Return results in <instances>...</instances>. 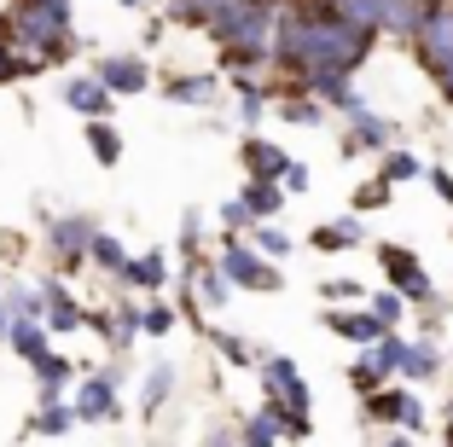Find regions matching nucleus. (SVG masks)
<instances>
[{"mask_svg":"<svg viewBox=\"0 0 453 447\" xmlns=\"http://www.w3.org/2000/svg\"><path fill=\"white\" fill-rule=\"evenodd\" d=\"M65 18L70 12H53V6H41V0H18L12 12H6V47L18 53V65L41 70V65H53V58H70Z\"/></svg>","mask_w":453,"mask_h":447,"instance_id":"f257e3e1","label":"nucleus"},{"mask_svg":"<svg viewBox=\"0 0 453 447\" xmlns=\"http://www.w3.org/2000/svg\"><path fill=\"white\" fill-rule=\"evenodd\" d=\"M413 53H418V65L430 70V81L453 76V0H430L425 24H418V35H413Z\"/></svg>","mask_w":453,"mask_h":447,"instance_id":"f03ea898","label":"nucleus"},{"mask_svg":"<svg viewBox=\"0 0 453 447\" xmlns=\"http://www.w3.org/2000/svg\"><path fill=\"white\" fill-rule=\"evenodd\" d=\"M378 262H384L389 285H395L413 308H436V285H430L425 262H418L413 250H401V244H378Z\"/></svg>","mask_w":453,"mask_h":447,"instance_id":"7ed1b4c3","label":"nucleus"},{"mask_svg":"<svg viewBox=\"0 0 453 447\" xmlns=\"http://www.w3.org/2000/svg\"><path fill=\"white\" fill-rule=\"evenodd\" d=\"M360 419L366 424H395V430H425V407H418V395L413 389H378V395H366V401H360Z\"/></svg>","mask_w":453,"mask_h":447,"instance_id":"20e7f679","label":"nucleus"},{"mask_svg":"<svg viewBox=\"0 0 453 447\" xmlns=\"http://www.w3.org/2000/svg\"><path fill=\"white\" fill-rule=\"evenodd\" d=\"M221 274L233 279V285H244V290H280L285 285V279L273 274V262H267L262 250H250V244H226Z\"/></svg>","mask_w":453,"mask_h":447,"instance_id":"39448f33","label":"nucleus"},{"mask_svg":"<svg viewBox=\"0 0 453 447\" xmlns=\"http://www.w3.org/2000/svg\"><path fill=\"white\" fill-rule=\"evenodd\" d=\"M326 326H332L343 343H360V349H372V343L389 337V326L372 314V308H337V314H326Z\"/></svg>","mask_w":453,"mask_h":447,"instance_id":"423d86ee","label":"nucleus"},{"mask_svg":"<svg viewBox=\"0 0 453 447\" xmlns=\"http://www.w3.org/2000/svg\"><path fill=\"white\" fill-rule=\"evenodd\" d=\"M343 151L355 158V151H395V122L372 117V111H360L355 117V134L343 140Z\"/></svg>","mask_w":453,"mask_h":447,"instance_id":"0eeeda50","label":"nucleus"},{"mask_svg":"<svg viewBox=\"0 0 453 447\" xmlns=\"http://www.w3.org/2000/svg\"><path fill=\"white\" fill-rule=\"evenodd\" d=\"M280 435H285V401H273V395H267V407L250 412V424H244V442H239V447H273Z\"/></svg>","mask_w":453,"mask_h":447,"instance_id":"6e6552de","label":"nucleus"},{"mask_svg":"<svg viewBox=\"0 0 453 447\" xmlns=\"http://www.w3.org/2000/svg\"><path fill=\"white\" fill-rule=\"evenodd\" d=\"M65 99H70V111H81V117H94V122H105V111H111V88H105L99 76L70 81V88H65Z\"/></svg>","mask_w":453,"mask_h":447,"instance_id":"1a4fd4ad","label":"nucleus"},{"mask_svg":"<svg viewBox=\"0 0 453 447\" xmlns=\"http://www.w3.org/2000/svg\"><path fill=\"white\" fill-rule=\"evenodd\" d=\"M436 372H441V349H436V337H418V343H407V355H401V372H395V378L430 383Z\"/></svg>","mask_w":453,"mask_h":447,"instance_id":"9d476101","label":"nucleus"},{"mask_svg":"<svg viewBox=\"0 0 453 447\" xmlns=\"http://www.w3.org/2000/svg\"><path fill=\"white\" fill-rule=\"evenodd\" d=\"M111 412H117V389H111V378H88L81 395H76V419L99 424V419H111Z\"/></svg>","mask_w":453,"mask_h":447,"instance_id":"9b49d317","label":"nucleus"},{"mask_svg":"<svg viewBox=\"0 0 453 447\" xmlns=\"http://www.w3.org/2000/svg\"><path fill=\"white\" fill-rule=\"evenodd\" d=\"M285 151L280 145H267V140H244V169H250V181H280L285 174Z\"/></svg>","mask_w":453,"mask_h":447,"instance_id":"f8f14e48","label":"nucleus"},{"mask_svg":"<svg viewBox=\"0 0 453 447\" xmlns=\"http://www.w3.org/2000/svg\"><path fill=\"white\" fill-rule=\"evenodd\" d=\"M99 81L111 93H140L146 88V65L140 58H99Z\"/></svg>","mask_w":453,"mask_h":447,"instance_id":"ddd939ff","label":"nucleus"},{"mask_svg":"<svg viewBox=\"0 0 453 447\" xmlns=\"http://www.w3.org/2000/svg\"><path fill=\"white\" fill-rule=\"evenodd\" d=\"M355 244H366V227H360L355 215H343V221H326V227H314V250H355Z\"/></svg>","mask_w":453,"mask_h":447,"instance_id":"4468645a","label":"nucleus"},{"mask_svg":"<svg viewBox=\"0 0 453 447\" xmlns=\"http://www.w3.org/2000/svg\"><path fill=\"white\" fill-rule=\"evenodd\" d=\"M349 383H355V389H360V401H366V395H378V389L389 383V366L372 355V349H360V360L349 366Z\"/></svg>","mask_w":453,"mask_h":447,"instance_id":"2eb2a0df","label":"nucleus"},{"mask_svg":"<svg viewBox=\"0 0 453 447\" xmlns=\"http://www.w3.org/2000/svg\"><path fill=\"white\" fill-rule=\"evenodd\" d=\"M262 383H267V395H273V401H285V395L303 383V372H296V360H291V355H267Z\"/></svg>","mask_w":453,"mask_h":447,"instance_id":"dca6fc26","label":"nucleus"},{"mask_svg":"<svg viewBox=\"0 0 453 447\" xmlns=\"http://www.w3.org/2000/svg\"><path fill=\"white\" fill-rule=\"evenodd\" d=\"M53 250L70 256V262H76V256H88V250H94V227H88V221H58L53 227Z\"/></svg>","mask_w":453,"mask_h":447,"instance_id":"f3484780","label":"nucleus"},{"mask_svg":"<svg viewBox=\"0 0 453 447\" xmlns=\"http://www.w3.org/2000/svg\"><path fill=\"white\" fill-rule=\"evenodd\" d=\"M244 204H250L256 221H267V215H280L285 186H280V181H244Z\"/></svg>","mask_w":453,"mask_h":447,"instance_id":"a211bd4d","label":"nucleus"},{"mask_svg":"<svg viewBox=\"0 0 453 447\" xmlns=\"http://www.w3.org/2000/svg\"><path fill=\"white\" fill-rule=\"evenodd\" d=\"M41 303H47V326H58V331H70V326H81V308H76V297H70L65 285H47L41 290Z\"/></svg>","mask_w":453,"mask_h":447,"instance_id":"6ab92c4d","label":"nucleus"},{"mask_svg":"<svg viewBox=\"0 0 453 447\" xmlns=\"http://www.w3.org/2000/svg\"><path fill=\"white\" fill-rule=\"evenodd\" d=\"M6 343H12V355H24V360H41V355H47V331H41L35 320H18Z\"/></svg>","mask_w":453,"mask_h":447,"instance_id":"aec40b11","label":"nucleus"},{"mask_svg":"<svg viewBox=\"0 0 453 447\" xmlns=\"http://www.w3.org/2000/svg\"><path fill=\"white\" fill-rule=\"evenodd\" d=\"M122 279H128V285H140V290H157L169 274H163V256L151 250V256H140V262H128V274H122Z\"/></svg>","mask_w":453,"mask_h":447,"instance_id":"412c9836","label":"nucleus"},{"mask_svg":"<svg viewBox=\"0 0 453 447\" xmlns=\"http://www.w3.org/2000/svg\"><path fill=\"white\" fill-rule=\"evenodd\" d=\"M384 181H389V186H401V181H425V163H418L413 151H389V158H384Z\"/></svg>","mask_w":453,"mask_h":447,"instance_id":"4be33fe9","label":"nucleus"},{"mask_svg":"<svg viewBox=\"0 0 453 447\" xmlns=\"http://www.w3.org/2000/svg\"><path fill=\"white\" fill-rule=\"evenodd\" d=\"M285 122L320 128V122H326V105H320V99H303V93H291V99H285Z\"/></svg>","mask_w":453,"mask_h":447,"instance_id":"5701e85b","label":"nucleus"},{"mask_svg":"<svg viewBox=\"0 0 453 447\" xmlns=\"http://www.w3.org/2000/svg\"><path fill=\"white\" fill-rule=\"evenodd\" d=\"M35 378H41V395L53 401V395H58V383L70 378V360H58V355H41V360H35Z\"/></svg>","mask_w":453,"mask_h":447,"instance_id":"b1692460","label":"nucleus"},{"mask_svg":"<svg viewBox=\"0 0 453 447\" xmlns=\"http://www.w3.org/2000/svg\"><path fill=\"white\" fill-rule=\"evenodd\" d=\"M88 145H94L99 163H117L122 158V140H117V128H111V122H94V128H88Z\"/></svg>","mask_w":453,"mask_h":447,"instance_id":"393cba45","label":"nucleus"},{"mask_svg":"<svg viewBox=\"0 0 453 447\" xmlns=\"http://www.w3.org/2000/svg\"><path fill=\"white\" fill-rule=\"evenodd\" d=\"M372 314L384 320L389 331H395V326H401V314H407V297H401L395 285H389V290H378V297H372Z\"/></svg>","mask_w":453,"mask_h":447,"instance_id":"a878e982","label":"nucleus"},{"mask_svg":"<svg viewBox=\"0 0 453 447\" xmlns=\"http://www.w3.org/2000/svg\"><path fill=\"white\" fill-rule=\"evenodd\" d=\"M88 256H94L99 267H111V274H128V256H122V244H117V238H105V233H94V250H88Z\"/></svg>","mask_w":453,"mask_h":447,"instance_id":"bb28decb","label":"nucleus"},{"mask_svg":"<svg viewBox=\"0 0 453 447\" xmlns=\"http://www.w3.org/2000/svg\"><path fill=\"white\" fill-rule=\"evenodd\" d=\"M192 274H198V297H203L210 308H221L226 290H233V279H226V274H210V267H192Z\"/></svg>","mask_w":453,"mask_h":447,"instance_id":"cd10ccee","label":"nucleus"},{"mask_svg":"<svg viewBox=\"0 0 453 447\" xmlns=\"http://www.w3.org/2000/svg\"><path fill=\"white\" fill-rule=\"evenodd\" d=\"M169 389H174V366H157L146 378V395H140V401H146V412H157L163 401H169Z\"/></svg>","mask_w":453,"mask_h":447,"instance_id":"c85d7f7f","label":"nucleus"},{"mask_svg":"<svg viewBox=\"0 0 453 447\" xmlns=\"http://www.w3.org/2000/svg\"><path fill=\"white\" fill-rule=\"evenodd\" d=\"M210 88H215V81L210 76H180V81H174V99H180V105H203V99H210Z\"/></svg>","mask_w":453,"mask_h":447,"instance_id":"c756f323","label":"nucleus"},{"mask_svg":"<svg viewBox=\"0 0 453 447\" xmlns=\"http://www.w3.org/2000/svg\"><path fill=\"white\" fill-rule=\"evenodd\" d=\"M70 424H76V407H53V401H47V412L35 419V430L41 435H65Z\"/></svg>","mask_w":453,"mask_h":447,"instance_id":"7c9ffc66","label":"nucleus"},{"mask_svg":"<svg viewBox=\"0 0 453 447\" xmlns=\"http://www.w3.org/2000/svg\"><path fill=\"white\" fill-rule=\"evenodd\" d=\"M389 192H395V186H389L384 174H378V181H366V186L355 192V210H384V204H389Z\"/></svg>","mask_w":453,"mask_h":447,"instance_id":"2f4dec72","label":"nucleus"},{"mask_svg":"<svg viewBox=\"0 0 453 447\" xmlns=\"http://www.w3.org/2000/svg\"><path fill=\"white\" fill-rule=\"evenodd\" d=\"M372 355L384 360V366H389V378H395V372H401V355H407V337H401V331H389L384 343H372Z\"/></svg>","mask_w":453,"mask_h":447,"instance_id":"473e14b6","label":"nucleus"},{"mask_svg":"<svg viewBox=\"0 0 453 447\" xmlns=\"http://www.w3.org/2000/svg\"><path fill=\"white\" fill-rule=\"evenodd\" d=\"M256 250L262 256H291V233H280V227H256Z\"/></svg>","mask_w":453,"mask_h":447,"instance_id":"72a5a7b5","label":"nucleus"},{"mask_svg":"<svg viewBox=\"0 0 453 447\" xmlns=\"http://www.w3.org/2000/svg\"><path fill=\"white\" fill-rule=\"evenodd\" d=\"M239 117H244V122L262 117V88H256L250 76H239Z\"/></svg>","mask_w":453,"mask_h":447,"instance_id":"f704fd0d","label":"nucleus"},{"mask_svg":"<svg viewBox=\"0 0 453 447\" xmlns=\"http://www.w3.org/2000/svg\"><path fill=\"white\" fill-rule=\"evenodd\" d=\"M134 331H140V314H117V320H111V343H117V349H128Z\"/></svg>","mask_w":453,"mask_h":447,"instance_id":"c9c22d12","label":"nucleus"},{"mask_svg":"<svg viewBox=\"0 0 453 447\" xmlns=\"http://www.w3.org/2000/svg\"><path fill=\"white\" fill-rule=\"evenodd\" d=\"M6 308H12L18 320H29V314H35V308H47V303H41L35 290H12V297H6Z\"/></svg>","mask_w":453,"mask_h":447,"instance_id":"e433bc0d","label":"nucleus"},{"mask_svg":"<svg viewBox=\"0 0 453 447\" xmlns=\"http://www.w3.org/2000/svg\"><path fill=\"white\" fill-rule=\"evenodd\" d=\"M280 186H285V192H308V163H285V174H280Z\"/></svg>","mask_w":453,"mask_h":447,"instance_id":"4c0bfd02","label":"nucleus"},{"mask_svg":"<svg viewBox=\"0 0 453 447\" xmlns=\"http://www.w3.org/2000/svg\"><path fill=\"white\" fill-rule=\"evenodd\" d=\"M425 181L436 186V197H441V204L453 210V169H425Z\"/></svg>","mask_w":453,"mask_h":447,"instance_id":"58836bf2","label":"nucleus"},{"mask_svg":"<svg viewBox=\"0 0 453 447\" xmlns=\"http://www.w3.org/2000/svg\"><path fill=\"white\" fill-rule=\"evenodd\" d=\"M221 221L226 227H256V215H250V204H244V197H233V204L221 210Z\"/></svg>","mask_w":453,"mask_h":447,"instance_id":"ea45409f","label":"nucleus"},{"mask_svg":"<svg viewBox=\"0 0 453 447\" xmlns=\"http://www.w3.org/2000/svg\"><path fill=\"white\" fill-rule=\"evenodd\" d=\"M169 326H174L169 308H151V314H140V331H151V337H157V331H169Z\"/></svg>","mask_w":453,"mask_h":447,"instance_id":"a19ab883","label":"nucleus"},{"mask_svg":"<svg viewBox=\"0 0 453 447\" xmlns=\"http://www.w3.org/2000/svg\"><path fill=\"white\" fill-rule=\"evenodd\" d=\"M326 297H332V303H349V297H360V285H355V279H332Z\"/></svg>","mask_w":453,"mask_h":447,"instance_id":"79ce46f5","label":"nucleus"},{"mask_svg":"<svg viewBox=\"0 0 453 447\" xmlns=\"http://www.w3.org/2000/svg\"><path fill=\"white\" fill-rule=\"evenodd\" d=\"M18 70H24V65H18V53L6 47V35H0V81H6V76H18Z\"/></svg>","mask_w":453,"mask_h":447,"instance_id":"37998d69","label":"nucleus"},{"mask_svg":"<svg viewBox=\"0 0 453 447\" xmlns=\"http://www.w3.org/2000/svg\"><path fill=\"white\" fill-rule=\"evenodd\" d=\"M221 355H226V360H239V366H244V360H250V349H244L239 337H221Z\"/></svg>","mask_w":453,"mask_h":447,"instance_id":"c03bdc74","label":"nucleus"},{"mask_svg":"<svg viewBox=\"0 0 453 447\" xmlns=\"http://www.w3.org/2000/svg\"><path fill=\"white\" fill-rule=\"evenodd\" d=\"M384 447H413V435L401 430V435H389V442H384Z\"/></svg>","mask_w":453,"mask_h":447,"instance_id":"a18cd8bd","label":"nucleus"},{"mask_svg":"<svg viewBox=\"0 0 453 447\" xmlns=\"http://www.w3.org/2000/svg\"><path fill=\"white\" fill-rule=\"evenodd\" d=\"M210 447H233V435H210Z\"/></svg>","mask_w":453,"mask_h":447,"instance_id":"49530a36","label":"nucleus"},{"mask_svg":"<svg viewBox=\"0 0 453 447\" xmlns=\"http://www.w3.org/2000/svg\"><path fill=\"white\" fill-rule=\"evenodd\" d=\"M441 447H453V424H448V430H441Z\"/></svg>","mask_w":453,"mask_h":447,"instance_id":"de8ad7c7","label":"nucleus"},{"mask_svg":"<svg viewBox=\"0 0 453 447\" xmlns=\"http://www.w3.org/2000/svg\"><path fill=\"white\" fill-rule=\"evenodd\" d=\"M448 424H453V395H448Z\"/></svg>","mask_w":453,"mask_h":447,"instance_id":"09e8293b","label":"nucleus"},{"mask_svg":"<svg viewBox=\"0 0 453 447\" xmlns=\"http://www.w3.org/2000/svg\"><path fill=\"white\" fill-rule=\"evenodd\" d=\"M128 6H140V0H128Z\"/></svg>","mask_w":453,"mask_h":447,"instance_id":"8fccbe9b","label":"nucleus"}]
</instances>
